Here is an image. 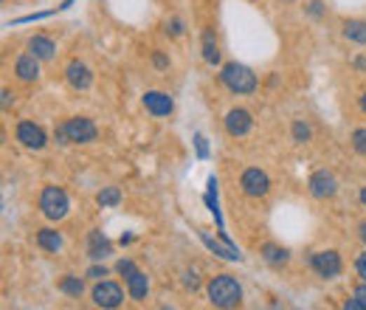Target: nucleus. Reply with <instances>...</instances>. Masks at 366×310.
Instances as JSON below:
<instances>
[{"label": "nucleus", "instance_id": "1", "mask_svg": "<svg viewBox=\"0 0 366 310\" xmlns=\"http://www.w3.org/2000/svg\"><path fill=\"white\" fill-rule=\"evenodd\" d=\"M206 293H209V302L215 307H237L243 302V285L231 274H217L206 285Z\"/></svg>", "mask_w": 366, "mask_h": 310}, {"label": "nucleus", "instance_id": "2", "mask_svg": "<svg viewBox=\"0 0 366 310\" xmlns=\"http://www.w3.org/2000/svg\"><path fill=\"white\" fill-rule=\"evenodd\" d=\"M220 82H223L231 93H237V96H248V93L257 90V74H254L248 65H240V62H229V65H223V71H220Z\"/></svg>", "mask_w": 366, "mask_h": 310}, {"label": "nucleus", "instance_id": "3", "mask_svg": "<svg viewBox=\"0 0 366 310\" xmlns=\"http://www.w3.org/2000/svg\"><path fill=\"white\" fill-rule=\"evenodd\" d=\"M71 209V201L65 195V189L60 187H46L40 192V212L48 217V220H62Z\"/></svg>", "mask_w": 366, "mask_h": 310}, {"label": "nucleus", "instance_id": "4", "mask_svg": "<svg viewBox=\"0 0 366 310\" xmlns=\"http://www.w3.org/2000/svg\"><path fill=\"white\" fill-rule=\"evenodd\" d=\"M240 189H243L245 198H265L271 192V178L262 170L251 167V170H245L240 175Z\"/></svg>", "mask_w": 366, "mask_h": 310}, {"label": "nucleus", "instance_id": "5", "mask_svg": "<svg viewBox=\"0 0 366 310\" xmlns=\"http://www.w3.org/2000/svg\"><path fill=\"white\" fill-rule=\"evenodd\" d=\"M310 268L321 276V279H335L341 271H344V262H341V257H338V251H316L313 257H310Z\"/></svg>", "mask_w": 366, "mask_h": 310}, {"label": "nucleus", "instance_id": "6", "mask_svg": "<svg viewBox=\"0 0 366 310\" xmlns=\"http://www.w3.org/2000/svg\"><path fill=\"white\" fill-rule=\"evenodd\" d=\"M62 127H65V133H68V141H74V144H90V141H96V135H99L96 124H93L90 119H85V116H74V119H68Z\"/></svg>", "mask_w": 366, "mask_h": 310}, {"label": "nucleus", "instance_id": "7", "mask_svg": "<svg viewBox=\"0 0 366 310\" xmlns=\"http://www.w3.org/2000/svg\"><path fill=\"white\" fill-rule=\"evenodd\" d=\"M223 124H226V133H229L231 138H243V135L251 133V127H254V116H251L245 107H231V110L226 113Z\"/></svg>", "mask_w": 366, "mask_h": 310}, {"label": "nucleus", "instance_id": "8", "mask_svg": "<svg viewBox=\"0 0 366 310\" xmlns=\"http://www.w3.org/2000/svg\"><path fill=\"white\" fill-rule=\"evenodd\" d=\"M15 135H18V141H20L23 147H29V149H43V147L48 144L46 130H43L40 124H34V121H20L18 130H15Z\"/></svg>", "mask_w": 366, "mask_h": 310}, {"label": "nucleus", "instance_id": "9", "mask_svg": "<svg viewBox=\"0 0 366 310\" xmlns=\"http://www.w3.org/2000/svg\"><path fill=\"white\" fill-rule=\"evenodd\" d=\"M121 302H124V290L116 282H107V279L96 282V288H93V304H99V307H118Z\"/></svg>", "mask_w": 366, "mask_h": 310}, {"label": "nucleus", "instance_id": "10", "mask_svg": "<svg viewBox=\"0 0 366 310\" xmlns=\"http://www.w3.org/2000/svg\"><path fill=\"white\" fill-rule=\"evenodd\" d=\"M307 189H310V195H313V198H318V201H327V198H332V195L338 192V184H335L332 173H327V170H318V173H313V175H310V181H307Z\"/></svg>", "mask_w": 366, "mask_h": 310}, {"label": "nucleus", "instance_id": "11", "mask_svg": "<svg viewBox=\"0 0 366 310\" xmlns=\"http://www.w3.org/2000/svg\"><path fill=\"white\" fill-rule=\"evenodd\" d=\"M144 107H147V113H152V116L161 119V116H169L175 110V102L163 90H147L144 93Z\"/></svg>", "mask_w": 366, "mask_h": 310}, {"label": "nucleus", "instance_id": "12", "mask_svg": "<svg viewBox=\"0 0 366 310\" xmlns=\"http://www.w3.org/2000/svg\"><path fill=\"white\" fill-rule=\"evenodd\" d=\"M65 79H68V85H71L74 90H88L90 82H93V74H90V68H88L85 62L74 60V62H68V68H65Z\"/></svg>", "mask_w": 366, "mask_h": 310}, {"label": "nucleus", "instance_id": "13", "mask_svg": "<svg viewBox=\"0 0 366 310\" xmlns=\"http://www.w3.org/2000/svg\"><path fill=\"white\" fill-rule=\"evenodd\" d=\"M15 74H18V79H23V82H37L40 79V60L29 51V54H23L18 62H15Z\"/></svg>", "mask_w": 366, "mask_h": 310}, {"label": "nucleus", "instance_id": "14", "mask_svg": "<svg viewBox=\"0 0 366 310\" xmlns=\"http://www.w3.org/2000/svg\"><path fill=\"white\" fill-rule=\"evenodd\" d=\"M29 51L37 57V60H54V54H57V43L51 40V37H46V34H34L32 40H29Z\"/></svg>", "mask_w": 366, "mask_h": 310}, {"label": "nucleus", "instance_id": "15", "mask_svg": "<svg viewBox=\"0 0 366 310\" xmlns=\"http://www.w3.org/2000/svg\"><path fill=\"white\" fill-rule=\"evenodd\" d=\"M107 254H113L110 240H107L102 231H90V234H88V257H90V260H102V257H107Z\"/></svg>", "mask_w": 366, "mask_h": 310}, {"label": "nucleus", "instance_id": "16", "mask_svg": "<svg viewBox=\"0 0 366 310\" xmlns=\"http://www.w3.org/2000/svg\"><path fill=\"white\" fill-rule=\"evenodd\" d=\"M124 282H127L130 299H135V302H144V299H147V293H149V279H147V274L135 271V274H130Z\"/></svg>", "mask_w": 366, "mask_h": 310}, {"label": "nucleus", "instance_id": "17", "mask_svg": "<svg viewBox=\"0 0 366 310\" xmlns=\"http://www.w3.org/2000/svg\"><path fill=\"white\" fill-rule=\"evenodd\" d=\"M37 245H40L43 251L57 254V251L62 248V234L54 231V229H40V231H37Z\"/></svg>", "mask_w": 366, "mask_h": 310}, {"label": "nucleus", "instance_id": "18", "mask_svg": "<svg viewBox=\"0 0 366 310\" xmlns=\"http://www.w3.org/2000/svg\"><path fill=\"white\" fill-rule=\"evenodd\" d=\"M203 60L209 65H220V48H217V37L212 29L203 32Z\"/></svg>", "mask_w": 366, "mask_h": 310}, {"label": "nucleus", "instance_id": "19", "mask_svg": "<svg viewBox=\"0 0 366 310\" xmlns=\"http://www.w3.org/2000/svg\"><path fill=\"white\" fill-rule=\"evenodd\" d=\"M344 37H346L349 43L366 46V20H346V23H344Z\"/></svg>", "mask_w": 366, "mask_h": 310}, {"label": "nucleus", "instance_id": "20", "mask_svg": "<svg viewBox=\"0 0 366 310\" xmlns=\"http://www.w3.org/2000/svg\"><path fill=\"white\" fill-rule=\"evenodd\" d=\"M262 257H265V262H271V265H285V262L290 260L287 248H282V245H276V243H265V245H262Z\"/></svg>", "mask_w": 366, "mask_h": 310}, {"label": "nucleus", "instance_id": "21", "mask_svg": "<svg viewBox=\"0 0 366 310\" xmlns=\"http://www.w3.org/2000/svg\"><path fill=\"white\" fill-rule=\"evenodd\" d=\"M60 290L68 293V296H74V299H79L82 290H85V282H82L79 276H74V274H65V276L60 279Z\"/></svg>", "mask_w": 366, "mask_h": 310}, {"label": "nucleus", "instance_id": "22", "mask_svg": "<svg viewBox=\"0 0 366 310\" xmlns=\"http://www.w3.org/2000/svg\"><path fill=\"white\" fill-rule=\"evenodd\" d=\"M96 203L104 209V206H118L121 203V192H118V187H104L99 195H96Z\"/></svg>", "mask_w": 366, "mask_h": 310}, {"label": "nucleus", "instance_id": "23", "mask_svg": "<svg viewBox=\"0 0 366 310\" xmlns=\"http://www.w3.org/2000/svg\"><path fill=\"white\" fill-rule=\"evenodd\" d=\"M203 243H206L215 254H220V257H226V260H240V251H237L234 245H220V243H215V240L206 237V234H203Z\"/></svg>", "mask_w": 366, "mask_h": 310}, {"label": "nucleus", "instance_id": "24", "mask_svg": "<svg viewBox=\"0 0 366 310\" xmlns=\"http://www.w3.org/2000/svg\"><path fill=\"white\" fill-rule=\"evenodd\" d=\"M310 135H313V130H310V124H307V121H296V124H293V138H296L299 144H307V141H310Z\"/></svg>", "mask_w": 366, "mask_h": 310}, {"label": "nucleus", "instance_id": "25", "mask_svg": "<svg viewBox=\"0 0 366 310\" xmlns=\"http://www.w3.org/2000/svg\"><path fill=\"white\" fill-rule=\"evenodd\" d=\"M352 147H355L358 155H366V127H358L352 133Z\"/></svg>", "mask_w": 366, "mask_h": 310}, {"label": "nucleus", "instance_id": "26", "mask_svg": "<svg viewBox=\"0 0 366 310\" xmlns=\"http://www.w3.org/2000/svg\"><path fill=\"white\" fill-rule=\"evenodd\" d=\"M116 271L127 279V276H130V274H135L138 268H135V262H133V260H118V262H116Z\"/></svg>", "mask_w": 366, "mask_h": 310}, {"label": "nucleus", "instance_id": "27", "mask_svg": "<svg viewBox=\"0 0 366 310\" xmlns=\"http://www.w3.org/2000/svg\"><path fill=\"white\" fill-rule=\"evenodd\" d=\"M152 65H155L158 71H166V68H169V57L161 54V51H155V54H152Z\"/></svg>", "mask_w": 366, "mask_h": 310}, {"label": "nucleus", "instance_id": "28", "mask_svg": "<svg viewBox=\"0 0 366 310\" xmlns=\"http://www.w3.org/2000/svg\"><path fill=\"white\" fill-rule=\"evenodd\" d=\"M166 34L180 37V34H183V20H172V23H166Z\"/></svg>", "mask_w": 366, "mask_h": 310}, {"label": "nucleus", "instance_id": "29", "mask_svg": "<svg viewBox=\"0 0 366 310\" xmlns=\"http://www.w3.org/2000/svg\"><path fill=\"white\" fill-rule=\"evenodd\" d=\"M321 12H324L321 9V0H310V4H307V15L310 18H321Z\"/></svg>", "mask_w": 366, "mask_h": 310}, {"label": "nucleus", "instance_id": "30", "mask_svg": "<svg viewBox=\"0 0 366 310\" xmlns=\"http://www.w3.org/2000/svg\"><path fill=\"white\" fill-rule=\"evenodd\" d=\"M355 299H358V304H360V310H366V282L355 288Z\"/></svg>", "mask_w": 366, "mask_h": 310}, {"label": "nucleus", "instance_id": "31", "mask_svg": "<svg viewBox=\"0 0 366 310\" xmlns=\"http://www.w3.org/2000/svg\"><path fill=\"white\" fill-rule=\"evenodd\" d=\"M355 271H358V276L366 282V254H360V257L355 260Z\"/></svg>", "mask_w": 366, "mask_h": 310}, {"label": "nucleus", "instance_id": "32", "mask_svg": "<svg viewBox=\"0 0 366 310\" xmlns=\"http://www.w3.org/2000/svg\"><path fill=\"white\" fill-rule=\"evenodd\" d=\"M88 276H90V279H96V282H99V279H102V276H107V268H104V265H93V268H90V271H88Z\"/></svg>", "mask_w": 366, "mask_h": 310}, {"label": "nucleus", "instance_id": "33", "mask_svg": "<svg viewBox=\"0 0 366 310\" xmlns=\"http://www.w3.org/2000/svg\"><path fill=\"white\" fill-rule=\"evenodd\" d=\"M195 144H198V155H201V159H206V155H209V147H206V138H203V135H198V138H195Z\"/></svg>", "mask_w": 366, "mask_h": 310}, {"label": "nucleus", "instance_id": "34", "mask_svg": "<svg viewBox=\"0 0 366 310\" xmlns=\"http://www.w3.org/2000/svg\"><path fill=\"white\" fill-rule=\"evenodd\" d=\"M183 285H187V288H192V290H195V288L201 285V279H198V274H187V279H183Z\"/></svg>", "mask_w": 366, "mask_h": 310}, {"label": "nucleus", "instance_id": "35", "mask_svg": "<svg viewBox=\"0 0 366 310\" xmlns=\"http://www.w3.org/2000/svg\"><path fill=\"white\" fill-rule=\"evenodd\" d=\"M15 102V93L9 88H4V110H9V105Z\"/></svg>", "mask_w": 366, "mask_h": 310}, {"label": "nucleus", "instance_id": "36", "mask_svg": "<svg viewBox=\"0 0 366 310\" xmlns=\"http://www.w3.org/2000/svg\"><path fill=\"white\" fill-rule=\"evenodd\" d=\"M355 68H360V71H366V60H363V57H358V60H355Z\"/></svg>", "mask_w": 366, "mask_h": 310}, {"label": "nucleus", "instance_id": "37", "mask_svg": "<svg viewBox=\"0 0 366 310\" xmlns=\"http://www.w3.org/2000/svg\"><path fill=\"white\" fill-rule=\"evenodd\" d=\"M358 231H360V240H363V243H366V220H363V223H360V226H358Z\"/></svg>", "mask_w": 366, "mask_h": 310}, {"label": "nucleus", "instance_id": "38", "mask_svg": "<svg viewBox=\"0 0 366 310\" xmlns=\"http://www.w3.org/2000/svg\"><path fill=\"white\" fill-rule=\"evenodd\" d=\"M360 110H363V113H366V93H363V96H360Z\"/></svg>", "mask_w": 366, "mask_h": 310}, {"label": "nucleus", "instance_id": "39", "mask_svg": "<svg viewBox=\"0 0 366 310\" xmlns=\"http://www.w3.org/2000/svg\"><path fill=\"white\" fill-rule=\"evenodd\" d=\"M360 203H363V206H366V187H363V189H360Z\"/></svg>", "mask_w": 366, "mask_h": 310}, {"label": "nucleus", "instance_id": "40", "mask_svg": "<svg viewBox=\"0 0 366 310\" xmlns=\"http://www.w3.org/2000/svg\"><path fill=\"white\" fill-rule=\"evenodd\" d=\"M287 4H290V0H287Z\"/></svg>", "mask_w": 366, "mask_h": 310}]
</instances>
